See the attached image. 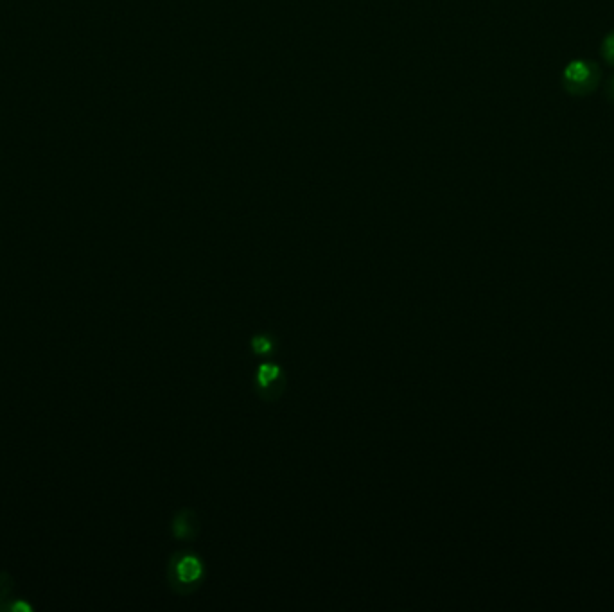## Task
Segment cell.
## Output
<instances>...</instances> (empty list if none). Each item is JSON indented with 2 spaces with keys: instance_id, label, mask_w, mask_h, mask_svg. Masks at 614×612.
Listing matches in <instances>:
<instances>
[{
  "instance_id": "ba28073f",
  "label": "cell",
  "mask_w": 614,
  "mask_h": 612,
  "mask_svg": "<svg viewBox=\"0 0 614 612\" xmlns=\"http://www.w3.org/2000/svg\"><path fill=\"white\" fill-rule=\"evenodd\" d=\"M604 96H606L609 103H613L614 105V74L613 76H609L606 85H604Z\"/></svg>"
},
{
  "instance_id": "7a4b0ae2",
  "label": "cell",
  "mask_w": 614,
  "mask_h": 612,
  "mask_svg": "<svg viewBox=\"0 0 614 612\" xmlns=\"http://www.w3.org/2000/svg\"><path fill=\"white\" fill-rule=\"evenodd\" d=\"M203 560L196 553H175L167 566V582L178 595H189L202 584Z\"/></svg>"
},
{
  "instance_id": "5b68a950",
  "label": "cell",
  "mask_w": 614,
  "mask_h": 612,
  "mask_svg": "<svg viewBox=\"0 0 614 612\" xmlns=\"http://www.w3.org/2000/svg\"><path fill=\"white\" fill-rule=\"evenodd\" d=\"M250 349H252L255 356L268 358V356H273V352L277 350V340L273 338L272 334H255V336H252V340H250Z\"/></svg>"
},
{
  "instance_id": "6da1fadb",
  "label": "cell",
  "mask_w": 614,
  "mask_h": 612,
  "mask_svg": "<svg viewBox=\"0 0 614 612\" xmlns=\"http://www.w3.org/2000/svg\"><path fill=\"white\" fill-rule=\"evenodd\" d=\"M561 85L568 96H593L602 85V67L593 60H573L562 70Z\"/></svg>"
},
{
  "instance_id": "52a82bcc",
  "label": "cell",
  "mask_w": 614,
  "mask_h": 612,
  "mask_svg": "<svg viewBox=\"0 0 614 612\" xmlns=\"http://www.w3.org/2000/svg\"><path fill=\"white\" fill-rule=\"evenodd\" d=\"M600 56L609 67H614V29L604 36L600 44Z\"/></svg>"
},
{
  "instance_id": "8992f818",
  "label": "cell",
  "mask_w": 614,
  "mask_h": 612,
  "mask_svg": "<svg viewBox=\"0 0 614 612\" xmlns=\"http://www.w3.org/2000/svg\"><path fill=\"white\" fill-rule=\"evenodd\" d=\"M13 589H15L13 578H11V575L6 573V571H2V573H0V609L13 600V598H11Z\"/></svg>"
},
{
  "instance_id": "3957f363",
  "label": "cell",
  "mask_w": 614,
  "mask_h": 612,
  "mask_svg": "<svg viewBox=\"0 0 614 612\" xmlns=\"http://www.w3.org/2000/svg\"><path fill=\"white\" fill-rule=\"evenodd\" d=\"M255 388L259 397L266 403L279 401L286 388V374L281 365L272 361L261 363L255 376Z\"/></svg>"
},
{
  "instance_id": "277c9868",
  "label": "cell",
  "mask_w": 614,
  "mask_h": 612,
  "mask_svg": "<svg viewBox=\"0 0 614 612\" xmlns=\"http://www.w3.org/2000/svg\"><path fill=\"white\" fill-rule=\"evenodd\" d=\"M171 530H173L176 539H180V541H194L200 534L202 525H200V519L196 516L193 508H182L173 517Z\"/></svg>"
}]
</instances>
